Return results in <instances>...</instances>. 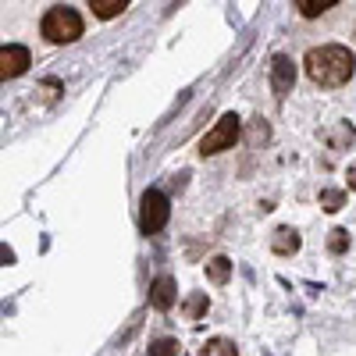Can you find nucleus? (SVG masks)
Wrapping results in <instances>:
<instances>
[{
	"label": "nucleus",
	"instance_id": "f03ea898",
	"mask_svg": "<svg viewBox=\"0 0 356 356\" xmlns=\"http://www.w3.org/2000/svg\"><path fill=\"white\" fill-rule=\"evenodd\" d=\"M82 15L75 8H50L40 22V33L50 40V43H75L82 36Z\"/></svg>",
	"mask_w": 356,
	"mask_h": 356
},
{
	"label": "nucleus",
	"instance_id": "4468645a",
	"mask_svg": "<svg viewBox=\"0 0 356 356\" xmlns=\"http://www.w3.org/2000/svg\"><path fill=\"white\" fill-rule=\"evenodd\" d=\"M321 207H324L328 214L342 211V207H346V193H342V189H321Z\"/></svg>",
	"mask_w": 356,
	"mask_h": 356
},
{
	"label": "nucleus",
	"instance_id": "20e7f679",
	"mask_svg": "<svg viewBox=\"0 0 356 356\" xmlns=\"http://www.w3.org/2000/svg\"><path fill=\"white\" fill-rule=\"evenodd\" d=\"M239 114H221V122L200 139V154L211 157V154H221V150H232L235 139H239Z\"/></svg>",
	"mask_w": 356,
	"mask_h": 356
},
{
	"label": "nucleus",
	"instance_id": "0eeeda50",
	"mask_svg": "<svg viewBox=\"0 0 356 356\" xmlns=\"http://www.w3.org/2000/svg\"><path fill=\"white\" fill-rule=\"evenodd\" d=\"M175 300H178V285H175V278L161 275V278L150 285V307H157V310H171Z\"/></svg>",
	"mask_w": 356,
	"mask_h": 356
},
{
	"label": "nucleus",
	"instance_id": "ddd939ff",
	"mask_svg": "<svg viewBox=\"0 0 356 356\" xmlns=\"http://www.w3.org/2000/svg\"><path fill=\"white\" fill-rule=\"evenodd\" d=\"M207 307H211L207 292H193L189 300H186V307H182V310H186V317H189V321H196V317H203V314H207Z\"/></svg>",
	"mask_w": 356,
	"mask_h": 356
},
{
	"label": "nucleus",
	"instance_id": "a211bd4d",
	"mask_svg": "<svg viewBox=\"0 0 356 356\" xmlns=\"http://www.w3.org/2000/svg\"><path fill=\"white\" fill-rule=\"evenodd\" d=\"M0 260H4V264H11V260H15V253H11V250H4V246H0Z\"/></svg>",
	"mask_w": 356,
	"mask_h": 356
},
{
	"label": "nucleus",
	"instance_id": "f3484780",
	"mask_svg": "<svg viewBox=\"0 0 356 356\" xmlns=\"http://www.w3.org/2000/svg\"><path fill=\"white\" fill-rule=\"evenodd\" d=\"M346 182H349V189L356 193V168H349V171H346Z\"/></svg>",
	"mask_w": 356,
	"mask_h": 356
},
{
	"label": "nucleus",
	"instance_id": "9d476101",
	"mask_svg": "<svg viewBox=\"0 0 356 356\" xmlns=\"http://www.w3.org/2000/svg\"><path fill=\"white\" fill-rule=\"evenodd\" d=\"M292 8L300 11L303 18H321L324 11H332V8H335V0H296Z\"/></svg>",
	"mask_w": 356,
	"mask_h": 356
},
{
	"label": "nucleus",
	"instance_id": "6e6552de",
	"mask_svg": "<svg viewBox=\"0 0 356 356\" xmlns=\"http://www.w3.org/2000/svg\"><path fill=\"white\" fill-rule=\"evenodd\" d=\"M271 250H275L278 257H292L296 250H300V232L289 228V225L275 228V235H271Z\"/></svg>",
	"mask_w": 356,
	"mask_h": 356
},
{
	"label": "nucleus",
	"instance_id": "39448f33",
	"mask_svg": "<svg viewBox=\"0 0 356 356\" xmlns=\"http://www.w3.org/2000/svg\"><path fill=\"white\" fill-rule=\"evenodd\" d=\"M29 65H33V54H29V47H22V43H4V47H0V82L25 75Z\"/></svg>",
	"mask_w": 356,
	"mask_h": 356
},
{
	"label": "nucleus",
	"instance_id": "f257e3e1",
	"mask_svg": "<svg viewBox=\"0 0 356 356\" xmlns=\"http://www.w3.org/2000/svg\"><path fill=\"white\" fill-rule=\"evenodd\" d=\"M303 68H307V75H310L314 86H321V89H339V86H346V82L356 75V57H353V50L342 47V43H324V47L307 50Z\"/></svg>",
	"mask_w": 356,
	"mask_h": 356
},
{
	"label": "nucleus",
	"instance_id": "9b49d317",
	"mask_svg": "<svg viewBox=\"0 0 356 356\" xmlns=\"http://www.w3.org/2000/svg\"><path fill=\"white\" fill-rule=\"evenodd\" d=\"M89 8H93L97 18H118V15L129 8V0H93Z\"/></svg>",
	"mask_w": 356,
	"mask_h": 356
},
{
	"label": "nucleus",
	"instance_id": "7ed1b4c3",
	"mask_svg": "<svg viewBox=\"0 0 356 356\" xmlns=\"http://www.w3.org/2000/svg\"><path fill=\"white\" fill-rule=\"evenodd\" d=\"M168 218H171L168 196H164L161 189H146V193H143V203H139V228H143L146 235H154V232H161V228L168 225Z\"/></svg>",
	"mask_w": 356,
	"mask_h": 356
},
{
	"label": "nucleus",
	"instance_id": "1a4fd4ad",
	"mask_svg": "<svg viewBox=\"0 0 356 356\" xmlns=\"http://www.w3.org/2000/svg\"><path fill=\"white\" fill-rule=\"evenodd\" d=\"M207 278H211L214 285H228V278H232V260H228V257L207 260Z\"/></svg>",
	"mask_w": 356,
	"mask_h": 356
},
{
	"label": "nucleus",
	"instance_id": "dca6fc26",
	"mask_svg": "<svg viewBox=\"0 0 356 356\" xmlns=\"http://www.w3.org/2000/svg\"><path fill=\"white\" fill-rule=\"evenodd\" d=\"M150 356H178V339H157L150 346Z\"/></svg>",
	"mask_w": 356,
	"mask_h": 356
},
{
	"label": "nucleus",
	"instance_id": "423d86ee",
	"mask_svg": "<svg viewBox=\"0 0 356 356\" xmlns=\"http://www.w3.org/2000/svg\"><path fill=\"white\" fill-rule=\"evenodd\" d=\"M292 82H296V65H292V57L275 54V57H271V89H275L278 100L292 89Z\"/></svg>",
	"mask_w": 356,
	"mask_h": 356
},
{
	"label": "nucleus",
	"instance_id": "f8f14e48",
	"mask_svg": "<svg viewBox=\"0 0 356 356\" xmlns=\"http://www.w3.org/2000/svg\"><path fill=\"white\" fill-rule=\"evenodd\" d=\"M200 356H239V349H235V342H228V339H211L200 349Z\"/></svg>",
	"mask_w": 356,
	"mask_h": 356
},
{
	"label": "nucleus",
	"instance_id": "2eb2a0df",
	"mask_svg": "<svg viewBox=\"0 0 356 356\" xmlns=\"http://www.w3.org/2000/svg\"><path fill=\"white\" fill-rule=\"evenodd\" d=\"M328 250L332 253H346L349 250V232L346 228H332L328 232Z\"/></svg>",
	"mask_w": 356,
	"mask_h": 356
}]
</instances>
